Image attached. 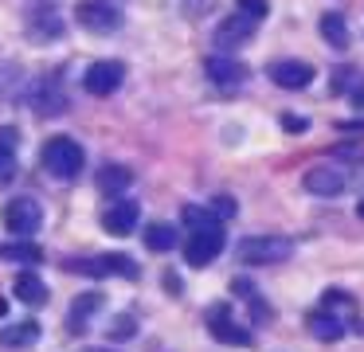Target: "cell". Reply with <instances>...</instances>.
<instances>
[{
  "mask_svg": "<svg viewBox=\"0 0 364 352\" xmlns=\"http://www.w3.org/2000/svg\"><path fill=\"white\" fill-rule=\"evenodd\" d=\"M294 255V242L286 235H251V239H239L235 258L243 266H274L286 262Z\"/></svg>",
  "mask_w": 364,
  "mask_h": 352,
  "instance_id": "6da1fadb",
  "label": "cell"
},
{
  "mask_svg": "<svg viewBox=\"0 0 364 352\" xmlns=\"http://www.w3.org/2000/svg\"><path fill=\"white\" fill-rule=\"evenodd\" d=\"M40 161H43V169H48L55 180H75V176L82 172L87 153H82V145H79L75 137H48Z\"/></svg>",
  "mask_w": 364,
  "mask_h": 352,
  "instance_id": "7a4b0ae2",
  "label": "cell"
},
{
  "mask_svg": "<svg viewBox=\"0 0 364 352\" xmlns=\"http://www.w3.org/2000/svg\"><path fill=\"white\" fill-rule=\"evenodd\" d=\"M0 223H4V231L16 235V239H24V235H36L43 223V208L32 200V196H16V200L4 203V211H0Z\"/></svg>",
  "mask_w": 364,
  "mask_h": 352,
  "instance_id": "3957f363",
  "label": "cell"
},
{
  "mask_svg": "<svg viewBox=\"0 0 364 352\" xmlns=\"http://www.w3.org/2000/svg\"><path fill=\"white\" fill-rule=\"evenodd\" d=\"M75 20H79V28L95 31V36H110V31L122 28V12L110 4V0H79Z\"/></svg>",
  "mask_w": 364,
  "mask_h": 352,
  "instance_id": "277c9868",
  "label": "cell"
},
{
  "mask_svg": "<svg viewBox=\"0 0 364 352\" xmlns=\"http://www.w3.org/2000/svg\"><path fill=\"white\" fill-rule=\"evenodd\" d=\"M122 82H126V67L114 63V59L90 63L87 75H82V86H87V94H95V98H110V94H118Z\"/></svg>",
  "mask_w": 364,
  "mask_h": 352,
  "instance_id": "5b68a950",
  "label": "cell"
},
{
  "mask_svg": "<svg viewBox=\"0 0 364 352\" xmlns=\"http://www.w3.org/2000/svg\"><path fill=\"white\" fill-rule=\"evenodd\" d=\"M223 250V223L220 227H200V231L188 235V242H184V262L188 266H208L215 262Z\"/></svg>",
  "mask_w": 364,
  "mask_h": 352,
  "instance_id": "8992f818",
  "label": "cell"
},
{
  "mask_svg": "<svg viewBox=\"0 0 364 352\" xmlns=\"http://www.w3.org/2000/svg\"><path fill=\"white\" fill-rule=\"evenodd\" d=\"M208 329H212V336H215L220 344H239V348H251V344H255L251 329L239 325V321L231 317V309H228L223 302L208 309Z\"/></svg>",
  "mask_w": 364,
  "mask_h": 352,
  "instance_id": "52a82bcc",
  "label": "cell"
},
{
  "mask_svg": "<svg viewBox=\"0 0 364 352\" xmlns=\"http://www.w3.org/2000/svg\"><path fill=\"white\" fill-rule=\"evenodd\" d=\"M67 270H75V274H90V278H106V274H118V278H137V262H134L129 255L79 258V262H67Z\"/></svg>",
  "mask_w": 364,
  "mask_h": 352,
  "instance_id": "ba28073f",
  "label": "cell"
},
{
  "mask_svg": "<svg viewBox=\"0 0 364 352\" xmlns=\"http://www.w3.org/2000/svg\"><path fill=\"white\" fill-rule=\"evenodd\" d=\"M270 82L282 86V90H306L314 82V67L309 63H298V59H282L270 67Z\"/></svg>",
  "mask_w": 364,
  "mask_h": 352,
  "instance_id": "9c48e42d",
  "label": "cell"
},
{
  "mask_svg": "<svg viewBox=\"0 0 364 352\" xmlns=\"http://www.w3.org/2000/svg\"><path fill=\"white\" fill-rule=\"evenodd\" d=\"M301 184L314 196H341L345 192V172L329 169V164H317V169H309L306 176H301Z\"/></svg>",
  "mask_w": 364,
  "mask_h": 352,
  "instance_id": "30bf717a",
  "label": "cell"
},
{
  "mask_svg": "<svg viewBox=\"0 0 364 352\" xmlns=\"http://www.w3.org/2000/svg\"><path fill=\"white\" fill-rule=\"evenodd\" d=\"M204 70H208V78H212L215 86H239L247 78V67L239 59H231V55H208Z\"/></svg>",
  "mask_w": 364,
  "mask_h": 352,
  "instance_id": "8fae6325",
  "label": "cell"
},
{
  "mask_svg": "<svg viewBox=\"0 0 364 352\" xmlns=\"http://www.w3.org/2000/svg\"><path fill=\"white\" fill-rule=\"evenodd\" d=\"M137 219H141V208H137L134 200H118L102 211V227L110 235H129L137 227Z\"/></svg>",
  "mask_w": 364,
  "mask_h": 352,
  "instance_id": "7c38bea8",
  "label": "cell"
},
{
  "mask_svg": "<svg viewBox=\"0 0 364 352\" xmlns=\"http://www.w3.org/2000/svg\"><path fill=\"white\" fill-rule=\"evenodd\" d=\"M251 36H255V20L239 12V16H231V20H223L220 28H215V47H223V51H228V47L247 43Z\"/></svg>",
  "mask_w": 364,
  "mask_h": 352,
  "instance_id": "4fadbf2b",
  "label": "cell"
},
{
  "mask_svg": "<svg viewBox=\"0 0 364 352\" xmlns=\"http://www.w3.org/2000/svg\"><path fill=\"white\" fill-rule=\"evenodd\" d=\"M12 294H16V302H24V305H48V286H43V278H40V274H32V270H20L16 274Z\"/></svg>",
  "mask_w": 364,
  "mask_h": 352,
  "instance_id": "5bb4252c",
  "label": "cell"
},
{
  "mask_svg": "<svg viewBox=\"0 0 364 352\" xmlns=\"http://www.w3.org/2000/svg\"><path fill=\"white\" fill-rule=\"evenodd\" d=\"M20 156V133L16 125H0V180H9Z\"/></svg>",
  "mask_w": 364,
  "mask_h": 352,
  "instance_id": "9a60e30c",
  "label": "cell"
},
{
  "mask_svg": "<svg viewBox=\"0 0 364 352\" xmlns=\"http://www.w3.org/2000/svg\"><path fill=\"white\" fill-rule=\"evenodd\" d=\"M36 341H40V325H36V321H16V325H9L0 333V344H4V348H32Z\"/></svg>",
  "mask_w": 364,
  "mask_h": 352,
  "instance_id": "2e32d148",
  "label": "cell"
},
{
  "mask_svg": "<svg viewBox=\"0 0 364 352\" xmlns=\"http://www.w3.org/2000/svg\"><path fill=\"white\" fill-rule=\"evenodd\" d=\"M306 325H309V333H314L317 341H341V336H345V325H341L329 309H325V313H309Z\"/></svg>",
  "mask_w": 364,
  "mask_h": 352,
  "instance_id": "e0dca14e",
  "label": "cell"
},
{
  "mask_svg": "<svg viewBox=\"0 0 364 352\" xmlns=\"http://www.w3.org/2000/svg\"><path fill=\"white\" fill-rule=\"evenodd\" d=\"M321 39H325V43H333L337 51H345V47H348L345 16H341V12H325V16H321Z\"/></svg>",
  "mask_w": 364,
  "mask_h": 352,
  "instance_id": "ac0fdd59",
  "label": "cell"
},
{
  "mask_svg": "<svg viewBox=\"0 0 364 352\" xmlns=\"http://www.w3.org/2000/svg\"><path fill=\"white\" fill-rule=\"evenodd\" d=\"M145 247L149 250H173L176 247V231H173V223H149L145 227Z\"/></svg>",
  "mask_w": 364,
  "mask_h": 352,
  "instance_id": "d6986e66",
  "label": "cell"
},
{
  "mask_svg": "<svg viewBox=\"0 0 364 352\" xmlns=\"http://www.w3.org/2000/svg\"><path fill=\"white\" fill-rule=\"evenodd\" d=\"M134 184V176H129V169H122V164H106L102 172H98V188L102 192H122V188Z\"/></svg>",
  "mask_w": 364,
  "mask_h": 352,
  "instance_id": "ffe728a7",
  "label": "cell"
},
{
  "mask_svg": "<svg viewBox=\"0 0 364 352\" xmlns=\"http://www.w3.org/2000/svg\"><path fill=\"white\" fill-rule=\"evenodd\" d=\"M98 305H102V297H98V294H82V297H75V305H71V329H75V333H79L82 321H87L90 313L98 309Z\"/></svg>",
  "mask_w": 364,
  "mask_h": 352,
  "instance_id": "44dd1931",
  "label": "cell"
},
{
  "mask_svg": "<svg viewBox=\"0 0 364 352\" xmlns=\"http://www.w3.org/2000/svg\"><path fill=\"white\" fill-rule=\"evenodd\" d=\"M184 223H188L192 231H200V227H220V219L212 215V208H196V203H188V208H184Z\"/></svg>",
  "mask_w": 364,
  "mask_h": 352,
  "instance_id": "7402d4cb",
  "label": "cell"
},
{
  "mask_svg": "<svg viewBox=\"0 0 364 352\" xmlns=\"http://www.w3.org/2000/svg\"><path fill=\"white\" fill-rule=\"evenodd\" d=\"M134 333H137V321L129 317V313H118V317L110 321V336H114V341H129Z\"/></svg>",
  "mask_w": 364,
  "mask_h": 352,
  "instance_id": "603a6c76",
  "label": "cell"
},
{
  "mask_svg": "<svg viewBox=\"0 0 364 352\" xmlns=\"http://www.w3.org/2000/svg\"><path fill=\"white\" fill-rule=\"evenodd\" d=\"M235 8H239L243 16H251L255 23H259V20H267V12H270V4H267V0H235Z\"/></svg>",
  "mask_w": 364,
  "mask_h": 352,
  "instance_id": "cb8c5ba5",
  "label": "cell"
},
{
  "mask_svg": "<svg viewBox=\"0 0 364 352\" xmlns=\"http://www.w3.org/2000/svg\"><path fill=\"white\" fill-rule=\"evenodd\" d=\"M235 211H239V203L231 200V196H215V200H212V215L220 219V223H223V219H231Z\"/></svg>",
  "mask_w": 364,
  "mask_h": 352,
  "instance_id": "d4e9b609",
  "label": "cell"
},
{
  "mask_svg": "<svg viewBox=\"0 0 364 352\" xmlns=\"http://www.w3.org/2000/svg\"><path fill=\"white\" fill-rule=\"evenodd\" d=\"M0 255H4V258H28V262H40V250H36V247H20V242H16V247H0Z\"/></svg>",
  "mask_w": 364,
  "mask_h": 352,
  "instance_id": "484cf974",
  "label": "cell"
},
{
  "mask_svg": "<svg viewBox=\"0 0 364 352\" xmlns=\"http://www.w3.org/2000/svg\"><path fill=\"white\" fill-rule=\"evenodd\" d=\"M321 305L329 309V305H353V297L345 294V289H325L321 294Z\"/></svg>",
  "mask_w": 364,
  "mask_h": 352,
  "instance_id": "4316f807",
  "label": "cell"
},
{
  "mask_svg": "<svg viewBox=\"0 0 364 352\" xmlns=\"http://www.w3.org/2000/svg\"><path fill=\"white\" fill-rule=\"evenodd\" d=\"M282 129L286 133H306L309 122H306V117H294V114H282Z\"/></svg>",
  "mask_w": 364,
  "mask_h": 352,
  "instance_id": "83f0119b",
  "label": "cell"
},
{
  "mask_svg": "<svg viewBox=\"0 0 364 352\" xmlns=\"http://www.w3.org/2000/svg\"><path fill=\"white\" fill-rule=\"evenodd\" d=\"M348 98H353V106H356V110H364V86H356V90L348 94Z\"/></svg>",
  "mask_w": 364,
  "mask_h": 352,
  "instance_id": "f1b7e54d",
  "label": "cell"
},
{
  "mask_svg": "<svg viewBox=\"0 0 364 352\" xmlns=\"http://www.w3.org/2000/svg\"><path fill=\"white\" fill-rule=\"evenodd\" d=\"M356 215H360V219H364V200H360V203H356Z\"/></svg>",
  "mask_w": 364,
  "mask_h": 352,
  "instance_id": "f546056e",
  "label": "cell"
},
{
  "mask_svg": "<svg viewBox=\"0 0 364 352\" xmlns=\"http://www.w3.org/2000/svg\"><path fill=\"white\" fill-rule=\"evenodd\" d=\"M87 352H110V348H87Z\"/></svg>",
  "mask_w": 364,
  "mask_h": 352,
  "instance_id": "4dcf8cb0",
  "label": "cell"
}]
</instances>
